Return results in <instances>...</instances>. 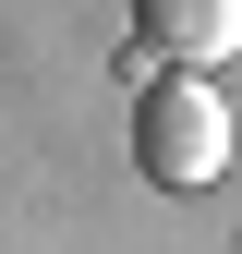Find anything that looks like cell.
<instances>
[{
    "mask_svg": "<svg viewBox=\"0 0 242 254\" xmlns=\"http://www.w3.org/2000/svg\"><path fill=\"white\" fill-rule=\"evenodd\" d=\"M133 49L170 73H218L242 49V0H133Z\"/></svg>",
    "mask_w": 242,
    "mask_h": 254,
    "instance_id": "2",
    "label": "cell"
},
{
    "mask_svg": "<svg viewBox=\"0 0 242 254\" xmlns=\"http://www.w3.org/2000/svg\"><path fill=\"white\" fill-rule=\"evenodd\" d=\"M133 170L158 194H206L230 170V97L206 73H145L133 85Z\"/></svg>",
    "mask_w": 242,
    "mask_h": 254,
    "instance_id": "1",
    "label": "cell"
}]
</instances>
